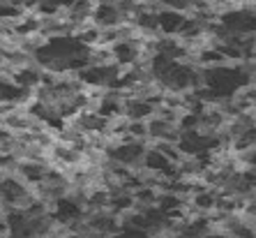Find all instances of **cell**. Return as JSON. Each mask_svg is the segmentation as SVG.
<instances>
[{
    "label": "cell",
    "mask_w": 256,
    "mask_h": 238,
    "mask_svg": "<svg viewBox=\"0 0 256 238\" xmlns=\"http://www.w3.org/2000/svg\"><path fill=\"white\" fill-rule=\"evenodd\" d=\"M185 17L187 14L171 12V10H157V30H160V35L176 37L182 28V24H185Z\"/></svg>",
    "instance_id": "1"
},
{
    "label": "cell",
    "mask_w": 256,
    "mask_h": 238,
    "mask_svg": "<svg viewBox=\"0 0 256 238\" xmlns=\"http://www.w3.org/2000/svg\"><path fill=\"white\" fill-rule=\"evenodd\" d=\"M155 113V107H150L146 100H138V97H125L122 102V116L127 120H146Z\"/></svg>",
    "instance_id": "2"
},
{
    "label": "cell",
    "mask_w": 256,
    "mask_h": 238,
    "mask_svg": "<svg viewBox=\"0 0 256 238\" xmlns=\"http://www.w3.org/2000/svg\"><path fill=\"white\" fill-rule=\"evenodd\" d=\"M190 203L198 210V213H203V215L212 213L214 203H217V190L206 187V190H201V192H194V194L190 196Z\"/></svg>",
    "instance_id": "3"
}]
</instances>
